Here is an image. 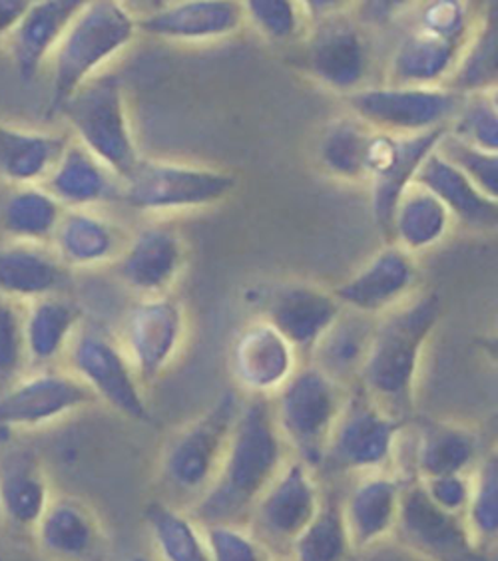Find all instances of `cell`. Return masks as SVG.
Listing matches in <instances>:
<instances>
[{
    "label": "cell",
    "mask_w": 498,
    "mask_h": 561,
    "mask_svg": "<svg viewBox=\"0 0 498 561\" xmlns=\"http://www.w3.org/2000/svg\"><path fill=\"white\" fill-rule=\"evenodd\" d=\"M419 482H421L425 494L431 497L434 506L441 507L449 514H455V516H465L468 497H471V486H473V472L471 474L434 476V478H427Z\"/></svg>",
    "instance_id": "obj_47"
},
{
    "label": "cell",
    "mask_w": 498,
    "mask_h": 561,
    "mask_svg": "<svg viewBox=\"0 0 498 561\" xmlns=\"http://www.w3.org/2000/svg\"><path fill=\"white\" fill-rule=\"evenodd\" d=\"M98 402L68 370H36L0 394V428H38Z\"/></svg>",
    "instance_id": "obj_17"
},
{
    "label": "cell",
    "mask_w": 498,
    "mask_h": 561,
    "mask_svg": "<svg viewBox=\"0 0 498 561\" xmlns=\"http://www.w3.org/2000/svg\"><path fill=\"white\" fill-rule=\"evenodd\" d=\"M131 236L97 209H65L50 249L66 270H94L116 263Z\"/></svg>",
    "instance_id": "obj_24"
},
{
    "label": "cell",
    "mask_w": 498,
    "mask_h": 561,
    "mask_svg": "<svg viewBox=\"0 0 498 561\" xmlns=\"http://www.w3.org/2000/svg\"><path fill=\"white\" fill-rule=\"evenodd\" d=\"M244 16L258 33L271 43L285 44L295 41L307 31L302 2L290 0H248L241 2Z\"/></svg>",
    "instance_id": "obj_43"
},
{
    "label": "cell",
    "mask_w": 498,
    "mask_h": 561,
    "mask_svg": "<svg viewBox=\"0 0 498 561\" xmlns=\"http://www.w3.org/2000/svg\"><path fill=\"white\" fill-rule=\"evenodd\" d=\"M236 390H226L207 411L173 434L162 454V476L173 492L195 500L214 482L241 411Z\"/></svg>",
    "instance_id": "obj_8"
},
{
    "label": "cell",
    "mask_w": 498,
    "mask_h": 561,
    "mask_svg": "<svg viewBox=\"0 0 498 561\" xmlns=\"http://www.w3.org/2000/svg\"><path fill=\"white\" fill-rule=\"evenodd\" d=\"M238 175L197 163L140 160L122 182L120 199L146 216H170L224 204Z\"/></svg>",
    "instance_id": "obj_6"
},
{
    "label": "cell",
    "mask_w": 498,
    "mask_h": 561,
    "mask_svg": "<svg viewBox=\"0 0 498 561\" xmlns=\"http://www.w3.org/2000/svg\"><path fill=\"white\" fill-rule=\"evenodd\" d=\"M446 134L480 150L498 151L497 92L463 96Z\"/></svg>",
    "instance_id": "obj_42"
},
{
    "label": "cell",
    "mask_w": 498,
    "mask_h": 561,
    "mask_svg": "<svg viewBox=\"0 0 498 561\" xmlns=\"http://www.w3.org/2000/svg\"><path fill=\"white\" fill-rule=\"evenodd\" d=\"M403 428L405 421L385 411L361 387H353L331 432L324 466L361 476L393 472Z\"/></svg>",
    "instance_id": "obj_9"
},
{
    "label": "cell",
    "mask_w": 498,
    "mask_h": 561,
    "mask_svg": "<svg viewBox=\"0 0 498 561\" xmlns=\"http://www.w3.org/2000/svg\"><path fill=\"white\" fill-rule=\"evenodd\" d=\"M82 4L84 2L80 0H43L29 4L7 38L12 62L22 80H33L50 60L68 24L77 16Z\"/></svg>",
    "instance_id": "obj_26"
},
{
    "label": "cell",
    "mask_w": 498,
    "mask_h": 561,
    "mask_svg": "<svg viewBox=\"0 0 498 561\" xmlns=\"http://www.w3.org/2000/svg\"><path fill=\"white\" fill-rule=\"evenodd\" d=\"M437 151L444 160L453 163L456 170L465 173L483 194L498 202V151L480 150L471 144L456 140L446 131L437 144Z\"/></svg>",
    "instance_id": "obj_45"
},
{
    "label": "cell",
    "mask_w": 498,
    "mask_h": 561,
    "mask_svg": "<svg viewBox=\"0 0 498 561\" xmlns=\"http://www.w3.org/2000/svg\"><path fill=\"white\" fill-rule=\"evenodd\" d=\"M321 504L324 497L314 468L290 458L251 510L248 528L275 556H287L293 541L319 514Z\"/></svg>",
    "instance_id": "obj_13"
},
{
    "label": "cell",
    "mask_w": 498,
    "mask_h": 561,
    "mask_svg": "<svg viewBox=\"0 0 498 561\" xmlns=\"http://www.w3.org/2000/svg\"><path fill=\"white\" fill-rule=\"evenodd\" d=\"M468 38H455L412 22L411 28L403 34L391 53L385 68V84L443 88L455 70Z\"/></svg>",
    "instance_id": "obj_22"
},
{
    "label": "cell",
    "mask_w": 498,
    "mask_h": 561,
    "mask_svg": "<svg viewBox=\"0 0 498 561\" xmlns=\"http://www.w3.org/2000/svg\"><path fill=\"white\" fill-rule=\"evenodd\" d=\"M138 34V16L112 0L84 2L50 56L53 110L122 55Z\"/></svg>",
    "instance_id": "obj_3"
},
{
    "label": "cell",
    "mask_w": 498,
    "mask_h": 561,
    "mask_svg": "<svg viewBox=\"0 0 498 561\" xmlns=\"http://www.w3.org/2000/svg\"><path fill=\"white\" fill-rule=\"evenodd\" d=\"M246 24L241 2L188 0L170 2L138 19V33L168 43L204 44L226 41Z\"/></svg>",
    "instance_id": "obj_21"
},
{
    "label": "cell",
    "mask_w": 498,
    "mask_h": 561,
    "mask_svg": "<svg viewBox=\"0 0 498 561\" xmlns=\"http://www.w3.org/2000/svg\"><path fill=\"white\" fill-rule=\"evenodd\" d=\"M441 319V297L417 291L377 319L358 387L405 421L415 407L422 355Z\"/></svg>",
    "instance_id": "obj_2"
},
{
    "label": "cell",
    "mask_w": 498,
    "mask_h": 561,
    "mask_svg": "<svg viewBox=\"0 0 498 561\" xmlns=\"http://www.w3.org/2000/svg\"><path fill=\"white\" fill-rule=\"evenodd\" d=\"M446 130L427 131L419 136H407L405 138V150H403L401 160L397 163V168L385 175L380 182L369 184L371 187V209L373 217L380 226L381 233L385 239H389L391 216L395 204L403 194V190L407 185L412 184L415 175L421 168L422 160L437 148V144L441 141Z\"/></svg>",
    "instance_id": "obj_39"
},
{
    "label": "cell",
    "mask_w": 498,
    "mask_h": 561,
    "mask_svg": "<svg viewBox=\"0 0 498 561\" xmlns=\"http://www.w3.org/2000/svg\"><path fill=\"white\" fill-rule=\"evenodd\" d=\"M68 373L87 387L94 399L136 422L152 421V412L118 341L102 331L80 327L66 348Z\"/></svg>",
    "instance_id": "obj_11"
},
{
    "label": "cell",
    "mask_w": 498,
    "mask_h": 561,
    "mask_svg": "<svg viewBox=\"0 0 498 561\" xmlns=\"http://www.w3.org/2000/svg\"><path fill=\"white\" fill-rule=\"evenodd\" d=\"M70 271L56 260L50 245L4 243L0 245V295L11 301H36L58 295Z\"/></svg>",
    "instance_id": "obj_29"
},
{
    "label": "cell",
    "mask_w": 498,
    "mask_h": 561,
    "mask_svg": "<svg viewBox=\"0 0 498 561\" xmlns=\"http://www.w3.org/2000/svg\"><path fill=\"white\" fill-rule=\"evenodd\" d=\"M43 187L65 209H97L122 195L118 175L77 140L68 141Z\"/></svg>",
    "instance_id": "obj_25"
},
{
    "label": "cell",
    "mask_w": 498,
    "mask_h": 561,
    "mask_svg": "<svg viewBox=\"0 0 498 561\" xmlns=\"http://www.w3.org/2000/svg\"><path fill=\"white\" fill-rule=\"evenodd\" d=\"M63 214L65 207L43 185H22L7 197L0 224L11 241L50 245Z\"/></svg>",
    "instance_id": "obj_36"
},
{
    "label": "cell",
    "mask_w": 498,
    "mask_h": 561,
    "mask_svg": "<svg viewBox=\"0 0 498 561\" xmlns=\"http://www.w3.org/2000/svg\"><path fill=\"white\" fill-rule=\"evenodd\" d=\"M353 546L347 536L341 502L327 497L314 522L293 541L290 561H349Z\"/></svg>",
    "instance_id": "obj_40"
},
{
    "label": "cell",
    "mask_w": 498,
    "mask_h": 561,
    "mask_svg": "<svg viewBox=\"0 0 498 561\" xmlns=\"http://www.w3.org/2000/svg\"><path fill=\"white\" fill-rule=\"evenodd\" d=\"M212 561H278V556L244 524L202 526Z\"/></svg>",
    "instance_id": "obj_44"
},
{
    "label": "cell",
    "mask_w": 498,
    "mask_h": 561,
    "mask_svg": "<svg viewBox=\"0 0 498 561\" xmlns=\"http://www.w3.org/2000/svg\"><path fill=\"white\" fill-rule=\"evenodd\" d=\"M417 265L409 253L387 243L331 291L343 309L380 319L415 295Z\"/></svg>",
    "instance_id": "obj_18"
},
{
    "label": "cell",
    "mask_w": 498,
    "mask_h": 561,
    "mask_svg": "<svg viewBox=\"0 0 498 561\" xmlns=\"http://www.w3.org/2000/svg\"><path fill=\"white\" fill-rule=\"evenodd\" d=\"M455 227L451 211L422 185H407L399 195L391 216L389 239L409 255L425 253L443 243Z\"/></svg>",
    "instance_id": "obj_32"
},
{
    "label": "cell",
    "mask_w": 498,
    "mask_h": 561,
    "mask_svg": "<svg viewBox=\"0 0 498 561\" xmlns=\"http://www.w3.org/2000/svg\"><path fill=\"white\" fill-rule=\"evenodd\" d=\"M82 311L63 293L29 302L22 311V333L26 360L38 370L53 367L66 355L72 336L82 327Z\"/></svg>",
    "instance_id": "obj_30"
},
{
    "label": "cell",
    "mask_w": 498,
    "mask_h": 561,
    "mask_svg": "<svg viewBox=\"0 0 498 561\" xmlns=\"http://www.w3.org/2000/svg\"><path fill=\"white\" fill-rule=\"evenodd\" d=\"M395 536L425 561H488L487 551L475 543L465 518L434 506L417 478L407 480L403 488Z\"/></svg>",
    "instance_id": "obj_14"
},
{
    "label": "cell",
    "mask_w": 498,
    "mask_h": 561,
    "mask_svg": "<svg viewBox=\"0 0 498 561\" xmlns=\"http://www.w3.org/2000/svg\"><path fill=\"white\" fill-rule=\"evenodd\" d=\"M26 365L22 311L16 302L0 295V394L24 377Z\"/></svg>",
    "instance_id": "obj_46"
},
{
    "label": "cell",
    "mask_w": 498,
    "mask_h": 561,
    "mask_svg": "<svg viewBox=\"0 0 498 561\" xmlns=\"http://www.w3.org/2000/svg\"><path fill=\"white\" fill-rule=\"evenodd\" d=\"M77 141L124 182L140 162L124 88L116 75L102 72L78 88L58 108Z\"/></svg>",
    "instance_id": "obj_4"
},
{
    "label": "cell",
    "mask_w": 498,
    "mask_h": 561,
    "mask_svg": "<svg viewBox=\"0 0 498 561\" xmlns=\"http://www.w3.org/2000/svg\"><path fill=\"white\" fill-rule=\"evenodd\" d=\"M465 524L480 550L490 551L498 538V456L490 450L473 470Z\"/></svg>",
    "instance_id": "obj_41"
},
{
    "label": "cell",
    "mask_w": 498,
    "mask_h": 561,
    "mask_svg": "<svg viewBox=\"0 0 498 561\" xmlns=\"http://www.w3.org/2000/svg\"><path fill=\"white\" fill-rule=\"evenodd\" d=\"M480 458L477 432L456 422H427L415 446V478L471 474Z\"/></svg>",
    "instance_id": "obj_33"
},
{
    "label": "cell",
    "mask_w": 498,
    "mask_h": 561,
    "mask_svg": "<svg viewBox=\"0 0 498 561\" xmlns=\"http://www.w3.org/2000/svg\"><path fill=\"white\" fill-rule=\"evenodd\" d=\"M412 182L429 190L451 211L455 224L477 231L497 229V199L483 194L465 173L444 160L437 148L422 160Z\"/></svg>",
    "instance_id": "obj_27"
},
{
    "label": "cell",
    "mask_w": 498,
    "mask_h": 561,
    "mask_svg": "<svg viewBox=\"0 0 498 561\" xmlns=\"http://www.w3.org/2000/svg\"><path fill=\"white\" fill-rule=\"evenodd\" d=\"M349 114L371 130L391 136H419L446 130L463 96L446 88L365 87L346 96Z\"/></svg>",
    "instance_id": "obj_10"
},
{
    "label": "cell",
    "mask_w": 498,
    "mask_h": 561,
    "mask_svg": "<svg viewBox=\"0 0 498 561\" xmlns=\"http://www.w3.org/2000/svg\"><path fill=\"white\" fill-rule=\"evenodd\" d=\"M373 130L353 114L329 122L317 141V163L343 184H367L365 151Z\"/></svg>",
    "instance_id": "obj_37"
},
{
    "label": "cell",
    "mask_w": 498,
    "mask_h": 561,
    "mask_svg": "<svg viewBox=\"0 0 498 561\" xmlns=\"http://www.w3.org/2000/svg\"><path fill=\"white\" fill-rule=\"evenodd\" d=\"M377 319L343 309L307 356V365L321 370L343 389L358 387Z\"/></svg>",
    "instance_id": "obj_28"
},
{
    "label": "cell",
    "mask_w": 498,
    "mask_h": 561,
    "mask_svg": "<svg viewBox=\"0 0 498 561\" xmlns=\"http://www.w3.org/2000/svg\"><path fill=\"white\" fill-rule=\"evenodd\" d=\"M307 19V68L319 84L349 96L367 87L371 48L343 2H302Z\"/></svg>",
    "instance_id": "obj_7"
},
{
    "label": "cell",
    "mask_w": 498,
    "mask_h": 561,
    "mask_svg": "<svg viewBox=\"0 0 498 561\" xmlns=\"http://www.w3.org/2000/svg\"><path fill=\"white\" fill-rule=\"evenodd\" d=\"M341 311L343 307L331 289L314 283L292 280L278 285L270 293L265 313L261 317L268 319L290 341V345L305 363L317 341Z\"/></svg>",
    "instance_id": "obj_19"
},
{
    "label": "cell",
    "mask_w": 498,
    "mask_h": 561,
    "mask_svg": "<svg viewBox=\"0 0 498 561\" xmlns=\"http://www.w3.org/2000/svg\"><path fill=\"white\" fill-rule=\"evenodd\" d=\"M188 339L185 307L173 295L138 299L124 317L118 345L142 387L162 377L184 351Z\"/></svg>",
    "instance_id": "obj_12"
},
{
    "label": "cell",
    "mask_w": 498,
    "mask_h": 561,
    "mask_svg": "<svg viewBox=\"0 0 498 561\" xmlns=\"http://www.w3.org/2000/svg\"><path fill=\"white\" fill-rule=\"evenodd\" d=\"M347 392L321 370L304 363L271 402V412L292 458L314 468L324 466L327 444Z\"/></svg>",
    "instance_id": "obj_5"
},
{
    "label": "cell",
    "mask_w": 498,
    "mask_h": 561,
    "mask_svg": "<svg viewBox=\"0 0 498 561\" xmlns=\"http://www.w3.org/2000/svg\"><path fill=\"white\" fill-rule=\"evenodd\" d=\"M31 2L26 0H0V43L11 36L12 28L21 21Z\"/></svg>",
    "instance_id": "obj_48"
},
{
    "label": "cell",
    "mask_w": 498,
    "mask_h": 561,
    "mask_svg": "<svg viewBox=\"0 0 498 561\" xmlns=\"http://www.w3.org/2000/svg\"><path fill=\"white\" fill-rule=\"evenodd\" d=\"M53 500L43 466L26 450L0 456V518L14 528L33 529Z\"/></svg>",
    "instance_id": "obj_31"
},
{
    "label": "cell",
    "mask_w": 498,
    "mask_h": 561,
    "mask_svg": "<svg viewBox=\"0 0 498 561\" xmlns=\"http://www.w3.org/2000/svg\"><path fill=\"white\" fill-rule=\"evenodd\" d=\"M68 141L63 134L22 130L0 122V178L16 187L43 185Z\"/></svg>",
    "instance_id": "obj_34"
},
{
    "label": "cell",
    "mask_w": 498,
    "mask_h": 561,
    "mask_svg": "<svg viewBox=\"0 0 498 561\" xmlns=\"http://www.w3.org/2000/svg\"><path fill=\"white\" fill-rule=\"evenodd\" d=\"M302 365L299 353L263 317L244 324L229 345V375L249 399H273Z\"/></svg>",
    "instance_id": "obj_15"
},
{
    "label": "cell",
    "mask_w": 498,
    "mask_h": 561,
    "mask_svg": "<svg viewBox=\"0 0 498 561\" xmlns=\"http://www.w3.org/2000/svg\"><path fill=\"white\" fill-rule=\"evenodd\" d=\"M497 4H488V9L478 16L471 38L466 41L465 50L443 88L451 90L456 96H473L497 92Z\"/></svg>",
    "instance_id": "obj_35"
},
{
    "label": "cell",
    "mask_w": 498,
    "mask_h": 561,
    "mask_svg": "<svg viewBox=\"0 0 498 561\" xmlns=\"http://www.w3.org/2000/svg\"><path fill=\"white\" fill-rule=\"evenodd\" d=\"M36 543L53 561H104L109 536L97 512L77 496H53L34 528Z\"/></svg>",
    "instance_id": "obj_20"
},
{
    "label": "cell",
    "mask_w": 498,
    "mask_h": 561,
    "mask_svg": "<svg viewBox=\"0 0 498 561\" xmlns=\"http://www.w3.org/2000/svg\"><path fill=\"white\" fill-rule=\"evenodd\" d=\"M188 263L185 239L176 227L156 221L132 233L116 265L118 279L138 295L162 297L172 295L176 283L182 279Z\"/></svg>",
    "instance_id": "obj_16"
},
{
    "label": "cell",
    "mask_w": 498,
    "mask_h": 561,
    "mask_svg": "<svg viewBox=\"0 0 498 561\" xmlns=\"http://www.w3.org/2000/svg\"><path fill=\"white\" fill-rule=\"evenodd\" d=\"M154 550L162 561H212L204 529L188 512L152 502L144 512Z\"/></svg>",
    "instance_id": "obj_38"
},
{
    "label": "cell",
    "mask_w": 498,
    "mask_h": 561,
    "mask_svg": "<svg viewBox=\"0 0 498 561\" xmlns=\"http://www.w3.org/2000/svg\"><path fill=\"white\" fill-rule=\"evenodd\" d=\"M405 482L395 472H375L347 494L341 512L353 551L369 550L395 534Z\"/></svg>",
    "instance_id": "obj_23"
},
{
    "label": "cell",
    "mask_w": 498,
    "mask_h": 561,
    "mask_svg": "<svg viewBox=\"0 0 498 561\" xmlns=\"http://www.w3.org/2000/svg\"><path fill=\"white\" fill-rule=\"evenodd\" d=\"M290 458L292 454L278 431L270 399L244 402L224 462L214 482L195 500L188 514L200 526H248L251 510Z\"/></svg>",
    "instance_id": "obj_1"
}]
</instances>
